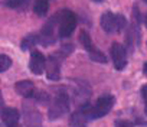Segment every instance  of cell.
I'll use <instances>...</instances> for the list:
<instances>
[{
  "label": "cell",
  "instance_id": "cell-3",
  "mask_svg": "<svg viewBox=\"0 0 147 127\" xmlns=\"http://www.w3.org/2000/svg\"><path fill=\"white\" fill-rule=\"evenodd\" d=\"M101 28L104 32L107 33H115V32H121L125 26H127V19L123 15H115L113 12H105L101 16Z\"/></svg>",
  "mask_w": 147,
  "mask_h": 127
},
{
  "label": "cell",
  "instance_id": "cell-6",
  "mask_svg": "<svg viewBox=\"0 0 147 127\" xmlns=\"http://www.w3.org/2000/svg\"><path fill=\"white\" fill-rule=\"evenodd\" d=\"M90 108H91V104L88 101L80 104V107L71 114L69 126L71 127H87L88 126V121L91 120V117H90Z\"/></svg>",
  "mask_w": 147,
  "mask_h": 127
},
{
  "label": "cell",
  "instance_id": "cell-9",
  "mask_svg": "<svg viewBox=\"0 0 147 127\" xmlns=\"http://www.w3.org/2000/svg\"><path fill=\"white\" fill-rule=\"evenodd\" d=\"M62 62H63V59L59 58L55 52L48 56L46 67H45L48 80H51V81H59L61 80V63Z\"/></svg>",
  "mask_w": 147,
  "mask_h": 127
},
{
  "label": "cell",
  "instance_id": "cell-2",
  "mask_svg": "<svg viewBox=\"0 0 147 127\" xmlns=\"http://www.w3.org/2000/svg\"><path fill=\"white\" fill-rule=\"evenodd\" d=\"M77 16L72 10L63 9L58 12V36L61 39L69 38L77 28Z\"/></svg>",
  "mask_w": 147,
  "mask_h": 127
},
{
  "label": "cell",
  "instance_id": "cell-11",
  "mask_svg": "<svg viewBox=\"0 0 147 127\" xmlns=\"http://www.w3.org/2000/svg\"><path fill=\"white\" fill-rule=\"evenodd\" d=\"M46 67V56L40 51H32L30 61H29V70L35 75H42Z\"/></svg>",
  "mask_w": 147,
  "mask_h": 127
},
{
  "label": "cell",
  "instance_id": "cell-16",
  "mask_svg": "<svg viewBox=\"0 0 147 127\" xmlns=\"http://www.w3.org/2000/svg\"><path fill=\"white\" fill-rule=\"evenodd\" d=\"M134 39L140 43V32H138V28H137V26H131V28L128 29V33H127V43H128L131 48H136ZM130 46H128V48H130Z\"/></svg>",
  "mask_w": 147,
  "mask_h": 127
},
{
  "label": "cell",
  "instance_id": "cell-23",
  "mask_svg": "<svg viewBox=\"0 0 147 127\" xmlns=\"http://www.w3.org/2000/svg\"><path fill=\"white\" fill-rule=\"evenodd\" d=\"M92 2H95V3H102L104 0H92Z\"/></svg>",
  "mask_w": 147,
  "mask_h": 127
},
{
  "label": "cell",
  "instance_id": "cell-15",
  "mask_svg": "<svg viewBox=\"0 0 147 127\" xmlns=\"http://www.w3.org/2000/svg\"><path fill=\"white\" fill-rule=\"evenodd\" d=\"M38 43V35L36 33H30V35H26L20 43V49L22 51H30L33 46H36Z\"/></svg>",
  "mask_w": 147,
  "mask_h": 127
},
{
  "label": "cell",
  "instance_id": "cell-22",
  "mask_svg": "<svg viewBox=\"0 0 147 127\" xmlns=\"http://www.w3.org/2000/svg\"><path fill=\"white\" fill-rule=\"evenodd\" d=\"M146 85H143L141 87V97H143V101H144V104H146Z\"/></svg>",
  "mask_w": 147,
  "mask_h": 127
},
{
  "label": "cell",
  "instance_id": "cell-1",
  "mask_svg": "<svg viewBox=\"0 0 147 127\" xmlns=\"http://www.w3.org/2000/svg\"><path fill=\"white\" fill-rule=\"evenodd\" d=\"M71 108V97L65 90H59L53 100H49V108H48V117L49 120H58L63 117Z\"/></svg>",
  "mask_w": 147,
  "mask_h": 127
},
{
  "label": "cell",
  "instance_id": "cell-20",
  "mask_svg": "<svg viewBox=\"0 0 147 127\" xmlns=\"http://www.w3.org/2000/svg\"><path fill=\"white\" fill-rule=\"evenodd\" d=\"M25 3V0H3V5L9 9H19Z\"/></svg>",
  "mask_w": 147,
  "mask_h": 127
},
{
  "label": "cell",
  "instance_id": "cell-13",
  "mask_svg": "<svg viewBox=\"0 0 147 127\" xmlns=\"http://www.w3.org/2000/svg\"><path fill=\"white\" fill-rule=\"evenodd\" d=\"M15 90L18 91L19 95H22L25 98H32L33 93H35V85L30 80H22L15 84Z\"/></svg>",
  "mask_w": 147,
  "mask_h": 127
},
{
  "label": "cell",
  "instance_id": "cell-14",
  "mask_svg": "<svg viewBox=\"0 0 147 127\" xmlns=\"http://www.w3.org/2000/svg\"><path fill=\"white\" fill-rule=\"evenodd\" d=\"M49 10V0H36L33 5V12L38 16H46Z\"/></svg>",
  "mask_w": 147,
  "mask_h": 127
},
{
  "label": "cell",
  "instance_id": "cell-21",
  "mask_svg": "<svg viewBox=\"0 0 147 127\" xmlns=\"http://www.w3.org/2000/svg\"><path fill=\"white\" fill-rule=\"evenodd\" d=\"M115 127H134L130 120H115Z\"/></svg>",
  "mask_w": 147,
  "mask_h": 127
},
{
  "label": "cell",
  "instance_id": "cell-17",
  "mask_svg": "<svg viewBox=\"0 0 147 127\" xmlns=\"http://www.w3.org/2000/svg\"><path fill=\"white\" fill-rule=\"evenodd\" d=\"M12 67V59L7 55H0V72H5Z\"/></svg>",
  "mask_w": 147,
  "mask_h": 127
},
{
  "label": "cell",
  "instance_id": "cell-5",
  "mask_svg": "<svg viewBox=\"0 0 147 127\" xmlns=\"http://www.w3.org/2000/svg\"><path fill=\"white\" fill-rule=\"evenodd\" d=\"M80 42L82 43L84 49L88 52L90 58L95 62H100V63H107L108 62V58L105 56L104 52H101L94 43H92V39L90 36V33L87 30H81L80 32Z\"/></svg>",
  "mask_w": 147,
  "mask_h": 127
},
{
  "label": "cell",
  "instance_id": "cell-19",
  "mask_svg": "<svg viewBox=\"0 0 147 127\" xmlns=\"http://www.w3.org/2000/svg\"><path fill=\"white\" fill-rule=\"evenodd\" d=\"M133 16H134L137 25H144V23H146V16L138 10V7H137L136 5H134V7H133Z\"/></svg>",
  "mask_w": 147,
  "mask_h": 127
},
{
  "label": "cell",
  "instance_id": "cell-7",
  "mask_svg": "<svg viewBox=\"0 0 147 127\" xmlns=\"http://www.w3.org/2000/svg\"><path fill=\"white\" fill-rule=\"evenodd\" d=\"M56 25H58V13L55 16H52L49 19V22L42 28L40 33H38V43L43 45L45 48L52 45L56 41V38H55V26Z\"/></svg>",
  "mask_w": 147,
  "mask_h": 127
},
{
  "label": "cell",
  "instance_id": "cell-4",
  "mask_svg": "<svg viewBox=\"0 0 147 127\" xmlns=\"http://www.w3.org/2000/svg\"><path fill=\"white\" fill-rule=\"evenodd\" d=\"M114 104H115V98L110 94H104V95L98 97L95 104H91V108H90L91 120H98V118H102L104 116H107L113 110Z\"/></svg>",
  "mask_w": 147,
  "mask_h": 127
},
{
  "label": "cell",
  "instance_id": "cell-18",
  "mask_svg": "<svg viewBox=\"0 0 147 127\" xmlns=\"http://www.w3.org/2000/svg\"><path fill=\"white\" fill-rule=\"evenodd\" d=\"M32 98H35V100H36L38 103H40V104H46V103H49V100H51V97L48 95V93H45V91H36V90H35Z\"/></svg>",
  "mask_w": 147,
  "mask_h": 127
},
{
  "label": "cell",
  "instance_id": "cell-8",
  "mask_svg": "<svg viewBox=\"0 0 147 127\" xmlns=\"http://www.w3.org/2000/svg\"><path fill=\"white\" fill-rule=\"evenodd\" d=\"M110 55L111 59L114 62V67L117 71H123L127 63H128V58H127V48L118 42H114L110 48Z\"/></svg>",
  "mask_w": 147,
  "mask_h": 127
},
{
  "label": "cell",
  "instance_id": "cell-25",
  "mask_svg": "<svg viewBox=\"0 0 147 127\" xmlns=\"http://www.w3.org/2000/svg\"><path fill=\"white\" fill-rule=\"evenodd\" d=\"M146 2H147V0H143V3H146Z\"/></svg>",
  "mask_w": 147,
  "mask_h": 127
},
{
  "label": "cell",
  "instance_id": "cell-24",
  "mask_svg": "<svg viewBox=\"0 0 147 127\" xmlns=\"http://www.w3.org/2000/svg\"><path fill=\"white\" fill-rule=\"evenodd\" d=\"M12 127H19V126H18V124H16V126H12Z\"/></svg>",
  "mask_w": 147,
  "mask_h": 127
},
{
  "label": "cell",
  "instance_id": "cell-12",
  "mask_svg": "<svg viewBox=\"0 0 147 127\" xmlns=\"http://www.w3.org/2000/svg\"><path fill=\"white\" fill-rule=\"evenodd\" d=\"M0 118L5 123L6 127H12L16 126L20 120V113L19 110L13 108V107H5L3 103H0Z\"/></svg>",
  "mask_w": 147,
  "mask_h": 127
},
{
  "label": "cell",
  "instance_id": "cell-10",
  "mask_svg": "<svg viewBox=\"0 0 147 127\" xmlns=\"http://www.w3.org/2000/svg\"><path fill=\"white\" fill-rule=\"evenodd\" d=\"M25 124L28 127H42V114L35 108L33 104H23Z\"/></svg>",
  "mask_w": 147,
  "mask_h": 127
}]
</instances>
